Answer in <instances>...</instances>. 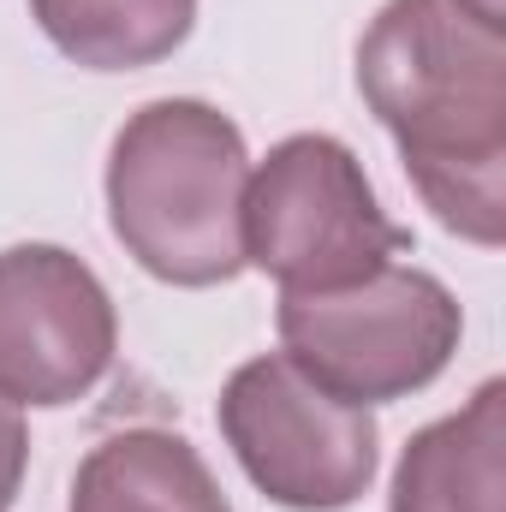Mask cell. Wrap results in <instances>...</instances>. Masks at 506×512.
<instances>
[{
  "label": "cell",
  "instance_id": "cell-1",
  "mask_svg": "<svg viewBox=\"0 0 506 512\" xmlns=\"http://www.w3.org/2000/svg\"><path fill=\"white\" fill-rule=\"evenodd\" d=\"M358 90L435 221L506 239V36L453 0H387L358 42Z\"/></svg>",
  "mask_w": 506,
  "mask_h": 512
},
{
  "label": "cell",
  "instance_id": "cell-2",
  "mask_svg": "<svg viewBox=\"0 0 506 512\" xmlns=\"http://www.w3.org/2000/svg\"><path fill=\"white\" fill-rule=\"evenodd\" d=\"M251 149L215 102L161 96L108 149V227L167 286H227L245 274Z\"/></svg>",
  "mask_w": 506,
  "mask_h": 512
},
{
  "label": "cell",
  "instance_id": "cell-3",
  "mask_svg": "<svg viewBox=\"0 0 506 512\" xmlns=\"http://www.w3.org/2000/svg\"><path fill=\"white\" fill-rule=\"evenodd\" d=\"M411 251V233L387 221L364 161L328 137L298 131L274 143L245 185V268L280 292H340Z\"/></svg>",
  "mask_w": 506,
  "mask_h": 512
},
{
  "label": "cell",
  "instance_id": "cell-4",
  "mask_svg": "<svg viewBox=\"0 0 506 512\" xmlns=\"http://www.w3.org/2000/svg\"><path fill=\"white\" fill-rule=\"evenodd\" d=\"M280 352L352 405H387L435 382L465 334L459 298L411 262L340 292H280Z\"/></svg>",
  "mask_w": 506,
  "mask_h": 512
},
{
  "label": "cell",
  "instance_id": "cell-5",
  "mask_svg": "<svg viewBox=\"0 0 506 512\" xmlns=\"http://www.w3.org/2000/svg\"><path fill=\"white\" fill-rule=\"evenodd\" d=\"M215 417L245 477L286 512H346L376 483L381 429L370 405L328 393L286 352L239 364Z\"/></svg>",
  "mask_w": 506,
  "mask_h": 512
},
{
  "label": "cell",
  "instance_id": "cell-6",
  "mask_svg": "<svg viewBox=\"0 0 506 512\" xmlns=\"http://www.w3.org/2000/svg\"><path fill=\"white\" fill-rule=\"evenodd\" d=\"M120 316L96 268L66 245L0 251V399L72 405L114 370Z\"/></svg>",
  "mask_w": 506,
  "mask_h": 512
},
{
  "label": "cell",
  "instance_id": "cell-7",
  "mask_svg": "<svg viewBox=\"0 0 506 512\" xmlns=\"http://www.w3.org/2000/svg\"><path fill=\"white\" fill-rule=\"evenodd\" d=\"M387 512H506V382L405 441Z\"/></svg>",
  "mask_w": 506,
  "mask_h": 512
},
{
  "label": "cell",
  "instance_id": "cell-8",
  "mask_svg": "<svg viewBox=\"0 0 506 512\" xmlns=\"http://www.w3.org/2000/svg\"><path fill=\"white\" fill-rule=\"evenodd\" d=\"M66 512H233V501L185 435L120 429L78 465Z\"/></svg>",
  "mask_w": 506,
  "mask_h": 512
},
{
  "label": "cell",
  "instance_id": "cell-9",
  "mask_svg": "<svg viewBox=\"0 0 506 512\" xmlns=\"http://www.w3.org/2000/svg\"><path fill=\"white\" fill-rule=\"evenodd\" d=\"M30 18L66 60L90 72H137L185 48L197 0H30Z\"/></svg>",
  "mask_w": 506,
  "mask_h": 512
},
{
  "label": "cell",
  "instance_id": "cell-10",
  "mask_svg": "<svg viewBox=\"0 0 506 512\" xmlns=\"http://www.w3.org/2000/svg\"><path fill=\"white\" fill-rule=\"evenodd\" d=\"M24 465H30V435H24V417H18V405H12V399H0V512L18 501Z\"/></svg>",
  "mask_w": 506,
  "mask_h": 512
},
{
  "label": "cell",
  "instance_id": "cell-11",
  "mask_svg": "<svg viewBox=\"0 0 506 512\" xmlns=\"http://www.w3.org/2000/svg\"><path fill=\"white\" fill-rule=\"evenodd\" d=\"M453 6H465V12L483 18V24H501L506 18V0H453Z\"/></svg>",
  "mask_w": 506,
  "mask_h": 512
}]
</instances>
